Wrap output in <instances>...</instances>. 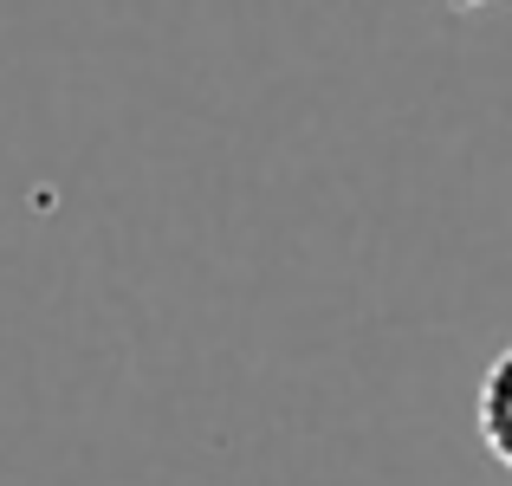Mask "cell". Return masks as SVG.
Wrapping results in <instances>:
<instances>
[{
  "label": "cell",
  "instance_id": "2",
  "mask_svg": "<svg viewBox=\"0 0 512 486\" xmlns=\"http://www.w3.org/2000/svg\"><path fill=\"white\" fill-rule=\"evenodd\" d=\"M454 13H474V7H493V0H448Z\"/></svg>",
  "mask_w": 512,
  "mask_h": 486
},
{
  "label": "cell",
  "instance_id": "1",
  "mask_svg": "<svg viewBox=\"0 0 512 486\" xmlns=\"http://www.w3.org/2000/svg\"><path fill=\"white\" fill-rule=\"evenodd\" d=\"M474 428L487 441V454L500 467H512V344L480 370V389H474Z\"/></svg>",
  "mask_w": 512,
  "mask_h": 486
}]
</instances>
